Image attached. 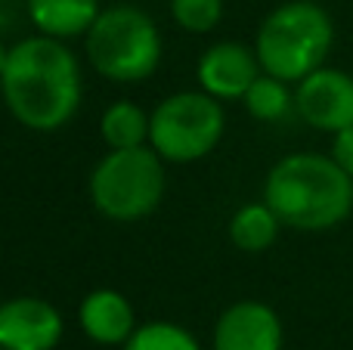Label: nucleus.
<instances>
[{
	"mask_svg": "<svg viewBox=\"0 0 353 350\" xmlns=\"http://www.w3.org/2000/svg\"><path fill=\"white\" fill-rule=\"evenodd\" d=\"M214 350H282V320L263 301H239L220 313Z\"/></svg>",
	"mask_w": 353,
	"mask_h": 350,
	"instance_id": "10",
	"label": "nucleus"
},
{
	"mask_svg": "<svg viewBox=\"0 0 353 350\" xmlns=\"http://www.w3.org/2000/svg\"><path fill=\"white\" fill-rule=\"evenodd\" d=\"M282 220L276 217V211L270 208L267 202H254L245 205L232 214L230 220V242L239 248V251L248 254H261L279 239Z\"/></svg>",
	"mask_w": 353,
	"mask_h": 350,
	"instance_id": "13",
	"label": "nucleus"
},
{
	"mask_svg": "<svg viewBox=\"0 0 353 350\" xmlns=\"http://www.w3.org/2000/svg\"><path fill=\"white\" fill-rule=\"evenodd\" d=\"M332 41L335 25L323 6L313 0H288L261 22L254 53L267 74L298 84L310 72L323 68Z\"/></svg>",
	"mask_w": 353,
	"mask_h": 350,
	"instance_id": "3",
	"label": "nucleus"
},
{
	"mask_svg": "<svg viewBox=\"0 0 353 350\" xmlns=\"http://www.w3.org/2000/svg\"><path fill=\"white\" fill-rule=\"evenodd\" d=\"M124 350H201L199 341L176 322H146L128 338Z\"/></svg>",
	"mask_w": 353,
	"mask_h": 350,
	"instance_id": "16",
	"label": "nucleus"
},
{
	"mask_svg": "<svg viewBox=\"0 0 353 350\" xmlns=\"http://www.w3.org/2000/svg\"><path fill=\"white\" fill-rule=\"evenodd\" d=\"M0 350H3V347H0Z\"/></svg>",
	"mask_w": 353,
	"mask_h": 350,
	"instance_id": "20",
	"label": "nucleus"
},
{
	"mask_svg": "<svg viewBox=\"0 0 353 350\" xmlns=\"http://www.w3.org/2000/svg\"><path fill=\"white\" fill-rule=\"evenodd\" d=\"M165 198V158L152 146L112 149L90 174V202L105 220L134 223Z\"/></svg>",
	"mask_w": 353,
	"mask_h": 350,
	"instance_id": "5",
	"label": "nucleus"
},
{
	"mask_svg": "<svg viewBox=\"0 0 353 350\" xmlns=\"http://www.w3.org/2000/svg\"><path fill=\"white\" fill-rule=\"evenodd\" d=\"M332 158L338 161L341 171H347L353 177V124L335 134V140H332Z\"/></svg>",
	"mask_w": 353,
	"mask_h": 350,
	"instance_id": "18",
	"label": "nucleus"
},
{
	"mask_svg": "<svg viewBox=\"0 0 353 350\" xmlns=\"http://www.w3.org/2000/svg\"><path fill=\"white\" fill-rule=\"evenodd\" d=\"M294 109L310 127L338 134L353 124V74L341 68H316L294 90Z\"/></svg>",
	"mask_w": 353,
	"mask_h": 350,
	"instance_id": "7",
	"label": "nucleus"
},
{
	"mask_svg": "<svg viewBox=\"0 0 353 350\" xmlns=\"http://www.w3.org/2000/svg\"><path fill=\"white\" fill-rule=\"evenodd\" d=\"M149 124H152V115H146L130 99H121V103H112L103 112L99 134H103L109 149H137L149 143Z\"/></svg>",
	"mask_w": 353,
	"mask_h": 350,
	"instance_id": "14",
	"label": "nucleus"
},
{
	"mask_svg": "<svg viewBox=\"0 0 353 350\" xmlns=\"http://www.w3.org/2000/svg\"><path fill=\"white\" fill-rule=\"evenodd\" d=\"M226 127L220 99L205 90H183L161 99L149 124V146L171 165H189L217 149Z\"/></svg>",
	"mask_w": 353,
	"mask_h": 350,
	"instance_id": "6",
	"label": "nucleus"
},
{
	"mask_svg": "<svg viewBox=\"0 0 353 350\" xmlns=\"http://www.w3.org/2000/svg\"><path fill=\"white\" fill-rule=\"evenodd\" d=\"M263 202L276 211L282 227L301 233H325L350 217L353 177L338 167L332 155H285L267 174Z\"/></svg>",
	"mask_w": 353,
	"mask_h": 350,
	"instance_id": "2",
	"label": "nucleus"
},
{
	"mask_svg": "<svg viewBox=\"0 0 353 350\" xmlns=\"http://www.w3.org/2000/svg\"><path fill=\"white\" fill-rule=\"evenodd\" d=\"M62 341V316L43 298H10L0 304V347L53 350Z\"/></svg>",
	"mask_w": 353,
	"mask_h": 350,
	"instance_id": "8",
	"label": "nucleus"
},
{
	"mask_svg": "<svg viewBox=\"0 0 353 350\" xmlns=\"http://www.w3.org/2000/svg\"><path fill=\"white\" fill-rule=\"evenodd\" d=\"M261 72L257 53L239 41H220L208 47L195 65L201 90L214 99H242Z\"/></svg>",
	"mask_w": 353,
	"mask_h": 350,
	"instance_id": "9",
	"label": "nucleus"
},
{
	"mask_svg": "<svg viewBox=\"0 0 353 350\" xmlns=\"http://www.w3.org/2000/svg\"><path fill=\"white\" fill-rule=\"evenodd\" d=\"M171 16L183 31L208 34L223 19V0H171Z\"/></svg>",
	"mask_w": 353,
	"mask_h": 350,
	"instance_id": "17",
	"label": "nucleus"
},
{
	"mask_svg": "<svg viewBox=\"0 0 353 350\" xmlns=\"http://www.w3.org/2000/svg\"><path fill=\"white\" fill-rule=\"evenodd\" d=\"M0 93L22 127L53 134L65 127L81 105V68L62 41L34 34L10 47V59L0 74Z\"/></svg>",
	"mask_w": 353,
	"mask_h": 350,
	"instance_id": "1",
	"label": "nucleus"
},
{
	"mask_svg": "<svg viewBox=\"0 0 353 350\" xmlns=\"http://www.w3.org/2000/svg\"><path fill=\"white\" fill-rule=\"evenodd\" d=\"M242 103L248 109V115L257 118V121H282L292 112L294 96L288 90V81L261 72L254 84L248 87V93L242 96Z\"/></svg>",
	"mask_w": 353,
	"mask_h": 350,
	"instance_id": "15",
	"label": "nucleus"
},
{
	"mask_svg": "<svg viewBox=\"0 0 353 350\" xmlns=\"http://www.w3.org/2000/svg\"><path fill=\"white\" fill-rule=\"evenodd\" d=\"M6 59H10V50H6L3 41H0V74H3V68H6Z\"/></svg>",
	"mask_w": 353,
	"mask_h": 350,
	"instance_id": "19",
	"label": "nucleus"
},
{
	"mask_svg": "<svg viewBox=\"0 0 353 350\" xmlns=\"http://www.w3.org/2000/svg\"><path fill=\"white\" fill-rule=\"evenodd\" d=\"M78 322L81 332L90 341L105 347L128 344V338L137 332L134 307L130 301L115 289H97L81 301L78 307Z\"/></svg>",
	"mask_w": 353,
	"mask_h": 350,
	"instance_id": "11",
	"label": "nucleus"
},
{
	"mask_svg": "<svg viewBox=\"0 0 353 350\" xmlns=\"http://www.w3.org/2000/svg\"><path fill=\"white\" fill-rule=\"evenodd\" d=\"M25 10H28L31 25L56 41L87 34L103 12L99 0H25Z\"/></svg>",
	"mask_w": 353,
	"mask_h": 350,
	"instance_id": "12",
	"label": "nucleus"
},
{
	"mask_svg": "<svg viewBox=\"0 0 353 350\" xmlns=\"http://www.w3.org/2000/svg\"><path fill=\"white\" fill-rule=\"evenodd\" d=\"M87 59L93 72L115 84H137L161 62V31L140 6H109L87 31Z\"/></svg>",
	"mask_w": 353,
	"mask_h": 350,
	"instance_id": "4",
	"label": "nucleus"
}]
</instances>
